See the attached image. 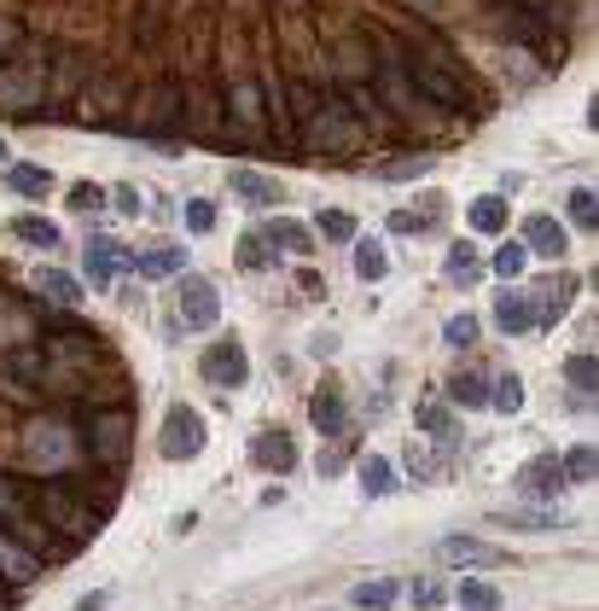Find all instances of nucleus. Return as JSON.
I'll use <instances>...</instances> for the list:
<instances>
[{"mask_svg": "<svg viewBox=\"0 0 599 611\" xmlns=\"http://www.w3.org/2000/svg\"><path fill=\"white\" fill-rule=\"evenodd\" d=\"M402 71H407V82L425 94V106H442V111H472V82H466V71L442 53L437 41H414V47H402Z\"/></svg>", "mask_w": 599, "mask_h": 611, "instance_id": "obj_1", "label": "nucleus"}, {"mask_svg": "<svg viewBox=\"0 0 599 611\" xmlns=\"http://www.w3.org/2000/svg\"><path fill=\"white\" fill-rule=\"evenodd\" d=\"M36 506H41V518L53 524L59 536H71V541L94 536L99 524H106V513H99L88 496H76L71 484H41V489H36Z\"/></svg>", "mask_w": 599, "mask_h": 611, "instance_id": "obj_2", "label": "nucleus"}, {"mask_svg": "<svg viewBox=\"0 0 599 611\" xmlns=\"http://www.w3.org/2000/svg\"><path fill=\"white\" fill-rule=\"evenodd\" d=\"M303 134H309L315 146H327V151H350L355 140H362V117H355L344 99H320V106L303 117Z\"/></svg>", "mask_w": 599, "mask_h": 611, "instance_id": "obj_3", "label": "nucleus"}, {"mask_svg": "<svg viewBox=\"0 0 599 611\" xmlns=\"http://www.w3.org/2000/svg\"><path fill=\"white\" fill-rule=\"evenodd\" d=\"M204 414L198 407H186V402H175L169 407V419H163V431H158V454L163 461H193V454H204Z\"/></svg>", "mask_w": 599, "mask_h": 611, "instance_id": "obj_4", "label": "nucleus"}, {"mask_svg": "<svg viewBox=\"0 0 599 611\" xmlns=\"http://www.w3.org/2000/svg\"><path fill=\"white\" fill-rule=\"evenodd\" d=\"M129 443H134V419L123 414V407H106V414L88 419V454L99 466H123Z\"/></svg>", "mask_w": 599, "mask_h": 611, "instance_id": "obj_5", "label": "nucleus"}, {"mask_svg": "<svg viewBox=\"0 0 599 611\" xmlns=\"http://www.w3.org/2000/svg\"><path fill=\"white\" fill-rule=\"evenodd\" d=\"M379 82H384V99H379V106H390L396 117H407V123H419V117L431 111V106H425V94H419L414 82H407V71H402V47H390V53H384Z\"/></svg>", "mask_w": 599, "mask_h": 611, "instance_id": "obj_6", "label": "nucleus"}, {"mask_svg": "<svg viewBox=\"0 0 599 611\" xmlns=\"http://www.w3.org/2000/svg\"><path fill=\"white\" fill-rule=\"evenodd\" d=\"M181 320L193 332H210L221 320V292L204 274H181Z\"/></svg>", "mask_w": 599, "mask_h": 611, "instance_id": "obj_7", "label": "nucleus"}, {"mask_svg": "<svg viewBox=\"0 0 599 611\" xmlns=\"http://www.w3.org/2000/svg\"><path fill=\"white\" fill-rule=\"evenodd\" d=\"M204 379H210L216 390H233V384H245L250 379V355L239 338H221L216 350H204Z\"/></svg>", "mask_w": 599, "mask_h": 611, "instance_id": "obj_8", "label": "nucleus"}, {"mask_svg": "<svg viewBox=\"0 0 599 611\" xmlns=\"http://www.w3.org/2000/svg\"><path fill=\"white\" fill-rule=\"evenodd\" d=\"M309 419H315V431L344 437V431H350V402H344V384H338V379H320V384H315V396H309Z\"/></svg>", "mask_w": 599, "mask_h": 611, "instance_id": "obj_9", "label": "nucleus"}, {"mask_svg": "<svg viewBox=\"0 0 599 611\" xmlns=\"http://www.w3.org/2000/svg\"><path fill=\"white\" fill-rule=\"evenodd\" d=\"M437 559H442V565H466V571L506 565V553L494 548V541H477V536H442L437 541Z\"/></svg>", "mask_w": 599, "mask_h": 611, "instance_id": "obj_10", "label": "nucleus"}, {"mask_svg": "<svg viewBox=\"0 0 599 611\" xmlns=\"http://www.w3.org/2000/svg\"><path fill=\"white\" fill-rule=\"evenodd\" d=\"M0 576H7L12 588H24V583H36V576H41L36 548H29L24 536H12L7 524H0Z\"/></svg>", "mask_w": 599, "mask_h": 611, "instance_id": "obj_11", "label": "nucleus"}, {"mask_svg": "<svg viewBox=\"0 0 599 611\" xmlns=\"http://www.w3.org/2000/svg\"><path fill=\"white\" fill-rule=\"evenodd\" d=\"M529 257H547V262H559L564 257V245H571V233H564L559 216H529L524 222V240H518Z\"/></svg>", "mask_w": 599, "mask_h": 611, "instance_id": "obj_12", "label": "nucleus"}, {"mask_svg": "<svg viewBox=\"0 0 599 611\" xmlns=\"http://www.w3.org/2000/svg\"><path fill=\"white\" fill-rule=\"evenodd\" d=\"M571 303H576V280L571 274H553V280L541 285V297L529 303V320H536V327H559V315L571 309Z\"/></svg>", "mask_w": 599, "mask_h": 611, "instance_id": "obj_13", "label": "nucleus"}, {"mask_svg": "<svg viewBox=\"0 0 599 611\" xmlns=\"http://www.w3.org/2000/svg\"><path fill=\"white\" fill-rule=\"evenodd\" d=\"M123 262H129V257H123V250H117L111 240H94L88 250H82V274H76V280H82V285H99V292H106Z\"/></svg>", "mask_w": 599, "mask_h": 611, "instance_id": "obj_14", "label": "nucleus"}, {"mask_svg": "<svg viewBox=\"0 0 599 611\" xmlns=\"http://www.w3.org/2000/svg\"><path fill=\"white\" fill-rule=\"evenodd\" d=\"M273 250H291V257H309L315 250V228L309 222H297V216H273L268 228H256Z\"/></svg>", "mask_w": 599, "mask_h": 611, "instance_id": "obj_15", "label": "nucleus"}, {"mask_svg": "<svg viewBox=\"0 0 599 611\" xmlns=\"http://www.w3.org/2000/svg\"><path fill=\"white\" fill-rule=\"evenodd\" d=\"M564 466H559V454H536V461H529L524 472H518V489H529V496H564Z\"/></svg>", "mask_w": 599, "mask_h": 611, "instance_id": "obj_16", "label": "nucleus"}, {"mask_svg": "<svg viewBox=\"0 0 599 611\" xmlns=\"http://www.w3.org/2000/svg\"><path fill=\"white\" fill-rule=\"evenodd\" d=\"M250 461L262 472H291L297 466V443H291V431H262L250 443Z\"/></svg>", "mask_w": 599, "mask_h": 611, "instance_id": "obj_17", "label": "nucleus"}, {"mask_svg": "<svg viewBox=\"0 0 599 611\" xmlns=\"http://www.w3.org/2000/svg\"><path fill=\"white\" fill-rule=\"evenodd\" d=\"M501 29H506L512 41H529V47H541V53H547V41H553V29H547V24H541L529 7H518V0H512V7H501Z\"/></svg>", "mask_w": 599, "mask_h": 611, "instance_id": "obj_18", "label": "nucleus"}, {"mask_svg": "<svg viewBox=\"0 0 599 611\" xmlns=\"http://www.w3.org/2000/svg\"><path fill=\"white\" fill-rule=\"evenodd\" d=\"M36 292H41L47 303H59V309H82L88 285H82L76 274H64V268H41V274H36Z\"/></svg>", "mask_w": 599, "mask_h": 611, "instance_id": "obj_19", "label": "nucleus"}, {"mask_svg": "<svg viewBox=\"0 0 599 611\" xmlns=\"http://www.w3.org/2000/svg\"><path fill=\"white\" fill-rule=\"evenodd\" d=\"M228 117H233V123H245L250 134H256V129H268L262 88H256V82H233V88H228Z\"/></svg>", "mask_w": 599, "mask_h": 611, "instance_id": "obj_20", "label": "nucleus"}, {"mask_svg": "<svg viewBox=\"0 0 599 611\" xmlns=\"http://www.w3.org/2000/svg\"><path fill=\"white\" fill-rule=\"evenodd\" d=\"M402 600V583L396 576H367V583L350 588V611H390Z\"/></svg>", "mask_w": 599, "mask_h": 611, "instance_id": "obj_21", "label": "nucleus"}, {"mask_svg": "<svg viewBox=\"0 0 599 611\" xmlns=\"http://www.w3.org/2000/svg\"><path fill=\"white\" fill-rule=\"evenodd\" d=\"M494 320H501V332H536V320H529V297L518 292V285H501L494 292Z\"/></svg>", "mask_w": 599, "mask_h": 611, "instance_id": "obj_22", "label": "nucleus"}, {"mask_svg": "<svg viewBox=\"0 0 599 611\" xmlns=\"http://www.w3.org/2000/svg\"><path fill=\"white\" fill-rule=\"evenodd\" d=\"M140 117L151 129H169L181 117V88L175 82H158V88H146V99H140Z\"/></svg>", "mask_w": 599, "mask_h": 611, "instance_id": "obj_23", "label": "nucleus"}, {"mask_svg": "<svg viewBox=\"0 0 599 611\" xmlns=\"http://www.w3.org/2000/svg\"><path fill=\"white\" fill-rule=\"evenodd\" d=\"M228 186H233V193L245 198V204H256V210H268V204L280 198V186H273V181L262 175V169H233Z\"/></svg>", "mask_w": 599, "mask_h": 611, "instance_id": "obj_24", "label": "nucleus"}, {"mask_svg": "<svg viewBox=\"0 0 599 611\" xmlns=\"http://www.w3.org/2000/svg\"><path fill=\"white\" fill-rule=\"evenodd\" d=\"M29 506H36V489L19 484V478H0V524H24L29 518Z\"/></svg>", "mask_w": 599, "mask_h": 611, "instance_id": "obj_25", "label": "nucleus"}, {"mask_svg": "<svg viewBox=\"0 0 599 611\" xmlns=\"http://www.w3.org/2000/svg\"><path fill=\"white\" fill-rule=\"evenodd\" d=\"M442 274H449V285H472L477 274H484V257L472 250V240H454L449 257H442Z\"/></svg>", "mask_w": 599, "mask_h": 611, "instance_id": "obj_26", "label": "nucleus"}, {"mask_svg": "<svg viewBox=\"0 0 599 611\" xmlns=\"http://www.w3.org/2000/svg\"><path fill=\"white\" fill-rule=\"evenodd\" d=\"M355 478H362V496H396V484H402L396 478V461H384V454H367Z\"/></svg>", "mask_w": 599, "mask_h": 611, "instance_id": "obj_27", "label": "nucleus"}, {"mask_svg": "<svg viewBox=\"0 0 599 611\" xmlns=\"http://www.w3.org/2000/svg\"><path fill=\"white\" fill-rule=\"evenodd\" d=\"M7 186L19 198H47L53 193V175H47L41 163H7Z\"/></svg>", "mask_w": 599, "mask_h": 611, "instance_id": "obj_28", "label": "nucleus"}, {"mask_svg": "<svg viewBox=\"0 0 599 611\" xmlns=\"http://www.w3.org/2000/svg\"><path fill=\"white\" fill-rule=\"evenodd\" d=\"M506 530H564V513L553 506H512V513H494Z\"/></svg>", "mask_w": 599, "mask_h": 611, "instance_id": "obj_29", "label": "nucleus"}, {"mask_svg": "<svg viewBox=\"0 0 599 611\" xmlns=\"http://www.w3.org/2000/svg\"><path fill=\"white\" fill-rule=\"evenodd\" d=\"M7 233H19V240H24L29 250H53V245H59V228L47 222V216H12Z\"/></svg>", "mask_w": 599, "mask_h": 611, "instance_id": "obj_30", "label": "nucleus"}, {"mask_svg": "<svg viewBox=\"0 0 599 611\" xmlns=\"http://www.w3.org/2000/svg\"><path fill=\"white\" fill-rule=\"evenodd\" d=\"M384 274H390V257H384V245L372 240V233H367V240H355V280L379 285Z\"/></svg>", "mask_w": 599, "mask_h": 611, "instance_id": "obj_31", "label": "nucleus"}, {"mask_svg": "<svg viewBox=\"0 0 599 611\" xmlns=\"http://www.w3.org/2000/svg\"><path fill=\"white\" fill-rule=\"evenodd\" d=\"M134 268H140L146 280H169V274H186V250H181V245H158V250H146V257L134 262Z\"/></svg>", "mask_w": 599, "mask_h": 611, "instance_id": "obj_32", "label": "nucleus"}, {"mask_svg": "<svg viewBox=\"0 0 599 611\" xmlns=\"http://www.w3.org/2000/svg\"><path fill=\"white\" fill-rule=\"evenodd\" d=\"M454 606L460 611H501L506 600H501V588H494V583H484V576H466L460 594H454Z\"/></svg>", "mask_w": 599, "mask_h": 611, "instance_id": "obj_33", "label": "nucleus"}, {"mask_svg": "<svg viewBox=\"0 0 599 611\" xmlns=\"http://www.w3.org/2000/svg\"><path fill=\"white\" fill-rule=\"evenodd\" d=\"M472 228H477V233H501V228H506V198H501V193L472 198Z\"/></svg>", "mask_w": 599, "mask_h": 611, "instance_id": "obj_34", "label": "nucleus"}, {"mask_svg": "<svg viewBox=\"0 0 599 611\" xmlns=\"http://www.w3.org/2000/svg\"><path fill=\"white\" fill-rule=\"evenodd\" d=\"M449 402L484 407V402H489V379H484V372H454V379H449Z\"/></svg>", "mask_w": 599, "mask_h": 611, "instance_id": "obj_35", "label": "nucleus"}, {"mask_svg": "<svg viewBox=\"0 0 599 611\" xmlns=\"http://www.w3.org/2000/svg\"><path fill=\"white\" fill-rule=\"evenodd\" d=\"M489 402L501 407V414H518V407H524V379H518V372H501V379L489 384Z\"/></svg>", "mask_w": 599, "mask_h": 611, "instance_id": "obj_36", "label": "nucleus"}, {"mask_svg": "<svg viewBox=\"0 0 599 611\" xmlns=\"http://www.w3.org/2000/svg\"><path fill=\"white\" fill-rule=\"evenodd\" d=\"M564 384L582 390V396H594V384H599V367H594V355H571L564 362Z\"/></svg>", "mask_w": 599, "mask_h": 611, "instance_id": "obj_37", "label": "nucleus"}, {"mask_svg": "<svg viewBox=\"0 0 599 611\" xmlns=\"http://www.w3.org/2000/svg\"><path fill=\"white\" fill-rule=\"evenodd\" d=\"M524 268H529V250L518 240H506L501 250H494V274L501 280H524Z\"/></svg>", "mask_w": 599, "mask_h": 611, "instance_id": "obj_38", "label": "nucleus"}, {"mask_svg": "<svg viewBox=\"0 0 599 611\" xmlns=\"http://www.w3.org/2000/svg\"><path fill=\"white\" fill-rule=\"evenodd\" d=\"M559 466H564V478H571V484H594V472H599L594 466V443H576Z\"/></svg>", "mask_w": 599, "mask_h": 611, "instance_id": "obj_39", "label": "nucleus"}, {"mask_svg": "<svg viewBox=\"0 0 599 611\" xmlns=\"http://www.w3.org/2000/svg\"><path fill=\"white\" fill-rule=\"evenodd\" d=\"M477 332H484V327H477V315L466 309V315H454L449 327H442V344H449V350H472Z\"/></svg>", "mask_w": 599, "mask_h": 611, "instance_id": "obj_40", "label": "nucleus"}, {"mask_svg": "<svg viewBox=\"0 0 599 611\" xmlns=\"http://www.w3.org/2000/svg\"><path fill=\"white\" fill-rule=\"evenodd\" d=\"M419 431H431V437H442V443H454L449 407H442V402H419Z\"/></svg>", "mask_w": 599, "mask_h": 611, "instance_id": "obj_41", "label": "nucleus"}, {"mask_svg": "<svg viewBox=\"0 0 599 611\" xmlns=\"http://www.w3.org/2000/svg\"><path fill=\"white\" fill-rule=\"evenodd\" d=\"M315 233H327V240H355V216L350 210H332V204H327V210L315 216Z\"/></svg>", "mask_w": 599, "mask_h": 611, "instance_id": "obj_42", "label": "nucleus"}, {"mask_svg": "<svg viewBox=\"0 0 599 611\" xmlns=\"http://www.w3.org/2000/svg\"><path fill=\"white\" fill-rule=\"evenodd\" d=\"M36 76H0V106H19V111H29L36 106Z\"/></svg>", "mask_w": 599, "mask_h": 611, "instance_id": "obj_43", "label": "nucleus"}, {"mask_svg": "<svg viewBox=\"0 0 599 611\" xmlns=\"http://www.w3.org/2000/svg\"><path fill=\"white\" fill-rule=\"evenodd\" d=\"M564 210H571V222H576L582 233H594V222H599V204H594V193H588V186H576Z\"/></svg>", "mask_w": 599, "mask_h": 611, "instance_id": "obj_44", "label": "nucleus"}, {"mask_svg": "<svg viewBox=\"0 0 599 611\" xmlns=\"http://www.w3.org/2000/svg\"><path fill=\"white\" fill-rule=\"evenodd\" d=\"M268 262H273V245L262 233H245V240H239V268H268Z\"/></svg>", "mask_w": 599, "mask_h": 611, "instance_id": "obj_45", "label": "nucleus"}, {"mask_svg": "<svg viewBox=\"0 0 599 611\" xmlns=\"http://www.w3.org/2000/svg\"><path fill=\"white\" fill-rule=\"evenodd\" d=\"M99 204H106V186H94V181H76V186H71V210H76V216H94Z\"/></svg>", "mask_w": 599, "mask_h": 611, "instance_id": "obj_46", "label": "nucleus"}, {"mask_svg": "<svg viewBox=\"0 0 599 611\" xmlns=\"http://www.w3.org/2000/svg\"><path fill=\"white\" fill-rule=\"evenodd\" d=\"M186 228H193V233H210V228H216V204H210V198H186Z\"/></svg>", "mask_w": 599, "mask_h": 611, "instance_id": "obj_47", "label": "nucleus"}, {"mask_svg": "<svg viewBox=\"0 0 599 611\" xmlns=\"http://www.w3.org/2000/svg\"><path fill=\"white\" fill-rule=\"evenodd\" d=\"M425 169H431V158H396V163H384L379 175L384 181H414V175H425Z\"/></svg>", "mask_w": 599, "mask_h": 611, "instance_id": "obj_48", "label": "nucleus"}, {"mask_svg": "<svg viewBox=\"0 0 599 611\" xmlns=\"http://www.w3.org/2000/svg\"><path fill=\"white\" fill-rule=\"evenodd\" d=\"M117 106H123V94H117L111 82H106V88H94V99H88V117H106V123H111Z\"/></svg>", "mask_w": 599, "mask_h": 611, "instance_id": "obj_49", "label": "nucleus"}, {"mask_svg": "<svg viewBox=\"0 0 599 611\" xmlns=\"http://www.w3.org/2000/svg\"><path fill=\"white\" fill-rule=\"evenodd\" d=\"M24 327H29V315H24V309H0V344H7V338L19 344Z\"/></svg>", "mask_w": 599, "mask_h": 611, "instance_id": "obj_50", "label": "nucleus"}, {"mask_svg": "<svg viewBox=\"0 0 599 611\" xmlns=\"http://www.w3.org/2000/svg\"><path fill=\"white\" fill-rule=\"evenodd\" d=\"M414 606H425V611L442 606V583H431V576H419V583H414Z\"/></svg>", "mask_w": 599, "mask_h": 611, "instance_id": "obj_51", "label": "nucleus"}, {"mask_svg": "<svg viewBox=\"0 0 599 611\" xmlns=\"http://www.w3.org/2000/svg\"><path fill=\"white\" fill-rule=\"evenodd\" d=\"M425 222H419V216L414 210H390V233H419Z\"/></svg>", "mask_w": 599, "mask_h": 611, "instance_id": "obj_52", "label": "nucleus"}, {"mask_svg": "<svg viewBox=\"0 0 599 611\" xmlns=\"http://www.w3.org/2000/svg\"><path fill=\"white\" fill-rule=\"evenodd\" d=\"M117 210H123V216H140V193H134V186H117Z\"/></svg>", "mask_w": 599, "mask_h": 611, "instance_id": "obj_53", "label": "nucleus"}, {"mask_svg": "<svg viewBox=\"0 0 599 611\" xmlns=\"http://www.w3.org/2000/svg\"><path fill=\"white\" fill-rule=\"evenodd\" d=\"M111 606V588H94V594H82L76 600V611H106Z\"/></svg>", "mask_w": 599, "mask_h": 611, "instance_id": "obj_54", "label": "nucleus"}, {"mask_svg": "<svg viewBox=\"0 0 599 611\" xmlns=\"http://www.w3.org/2000/svg\"><path fill=\"white\" fill-rule=\"evenodd\" d=\"M19 36H24L19 24H0V53H19Z\"/></svg>", "mask_w": 599, "mask_h": 611, "instance_id": "obj_55", "label": "nucleus"}, {"mask_svg": "<svg viewBox=\"0 0 599 611\" xmlns=\"http://www.w3.org/2000/svg\"><path fill=\"white\" fill-rule=\"evenodd\" d=\"M0 163H7V140H0Z\"/></svg>", "mask_w": 599, "mask_h": 611, "instance_id": "obj_56", "label": "nucleus"}]
</instances>
